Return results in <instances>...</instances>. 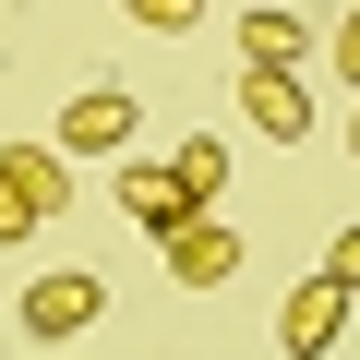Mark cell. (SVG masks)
<instances>
[{
	"label": "cell",
	"mask_w": 360,
	"mask_h": 360,
	"mask_svg": "<svg viewBox=\"0 0 360 360\" xmlns=\"http://www.w3.org/2000/svg\"><path fill=\"white\" fill-rule=\"evenodd\" d=\"M49 217H72V156L60 144H0V240H37Z\"/></svg>",
	"instance_id": "1"
},
{
	"label": "cell",
	"mask_w": 360,
	"mask_h": 360,
	"mask_svg": "<svg viewBox=\"0 0 360 360\" xmlns=\"http://www.w3.org/2000/svg\"><path fill=\"white\" fill-rule=\"evenodd\" d=\"M132 132H144V96H132V84H84L49 144H60V156H132Z\"/></svg>",
	"instance_id": "2"
},
{
	"label": "cell",
	"mask_w": 360,
	"mask_h": 360,
	"mask_svg": "<svg viewBox=\"0 0 360 360\" xmlns=\"http://www.w3.org/2000/svg\"><path fill=\"white\" fill-rule=\"evenodd\" d=\"M240 120H252L264 144H312V84L276 72V60H240Z\"/></svg>",
	"instance_id": "3"
},
{
	"label": "cell",
	"mask_w": 360,
	"mask_h": 360,
	"mask_svg": "<svg viewBox=\"0 0 360 360\" xmlns=\"http://www.w3.org/2000/svg\"><path fill=\"white\" fill-rule=\"evenodd\" d=\"M348 300H360V288H336V276H300V288H288V312H276V348H288V360H324V348L348 336Z\"/></svg>",
	"instance_id": "4"
},
{
	"label": "cell",
	"mask_w": 360,
	"mask_h": 360,
	"mask_svg": "<svg viewBox=\"0 0 360 360\" xmlns=\"http://www.w3.org/2000/svg\"><path fill=\"white\" fill-rule=\"evenodd\" d=\"M168 276H180V288H229V276H240V229H229L217 205L180 217V229H168Z\"/></svg>",
	"instance_id": "5"
},
{
	"label": "cell",
	"mask_w": 360,
	"mask_h": 360,
	"mask_svg": "<svg viewBox=\"0 0 360 360\" xmlns=\"http://www.w3.org/2000/svg\"><path fill=\"white\" fill-rule=\"evenodd\" d=\"M96 312H108V288H96V276H37V288H25V336H37V348L84 336Z\"/></svg>",
	"instance_id": "6"
},
{
	"label": "cell",
	"mask_w": 360,
	"mask_h": 360,
	"mask_svg": "<svg viewBox=\"0 0 360 360\" xmlns=\"http://www.w3.org/2000/svg\"><path fill=\"white\" fill-rule=\"evenodd\" d=\"M120 217H132V229H156V240H168V229H180V217H205V205H193V193H180V168H120Z\"/></svg>",
	"instance_id": "7"
},
{
	"label": "cell",
	"mask_w": 360,
	"mask_h": 360,
	"mask_svg": "<svg viewBox=\"0 0 360 360\" xmlns=\"http://www.w3.org/2000/svg\"><path fill=\"white\" fill-rule=\"evenodd\" d=\"M240 60H276V72H300V60H312V25H300V13H240Z\"/></svg>",
	"instance_id": "8"
},
{
	"label": "cell",
	"mask_w": 360,
	"mask_h": 360,
	"mask_svg": "<svg viewBox=\"0 0 360 360\" xmlns=\"http://www.w3.org/2000/svg\"><path fill=\"white\" fill-rule=\"evenodd\" d=\"M168 168H180V193H193V205H217V193H229V144H217V132H193Z\"/></svg>",
	"instance_id": "9"
},
{
	"label": "cell",
	"mask_w": 360,
	"mask_h": 360,
	"mask_svg": "<svg viewBox=\"0 0 360 360\" xmlns=\"http://www.w3.org/2000/svg\"><path fill=\"white\" fill-rule=\"evenodd\" d=\"M120 13H132L144 37H193V13H205V0H120Z\"/></svg>",
	"instance_id": "10"
},
{
	"label": "cell",
	"mask_w": 360,
	"mask_h": 360,
	"mask_svg": "<svg viewBox=\"0 0 360 360\" xmlns=\"http://www.w3.org/2000/svg\"><path fill=\"white\" fill-rule=\"evenodd\" d=\"M324 60H336V72H348V96H360V0L336 13V37H324Z\"/></svg>",
	"instance_id": "11"
},
{
	"label": "cell",
	"mask_w": 360,
	"mask_h": 360,
	"mask_svg": "<svg viewBox=\"0 0 360 360\" xmlns=\"http://www.w3.org/2000/svg\"><path fill=\"white\" fill-rule=\"evenodd\" d=\"M324 276H336V288H360V217L336 229V252H324Z\"/></svg>",
	"instance_id": "12"
},
{
	"label": "cell",
	"mask_w": 360,
	"mask_h": 360,
	"mask_svg": "<svg viewBox=\"0 0 360 360\" xmlns=\"http://www.w3.org/2000/svg\"><path fill=\"white\" fill-rule=\"evenodd\" d=\"M348 156H360V108H348Z\"/></svg>",
	"instance_id": "13"
}]
</instances>
